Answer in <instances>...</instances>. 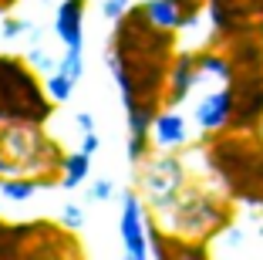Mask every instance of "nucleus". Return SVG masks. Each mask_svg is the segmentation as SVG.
<instances>
[{"label": "nucleus", "instance_id": "20e7f679", "mask_svg": "<svg viewBox=\"0 0 263 260\" xmlns=\"http://www.w3.org/2000/svg\"><path fill=\"white\" fill-rule=\"evenodd\" d=\"M233 108H236V95L230 84H209L193 105V122L202 135H213V132H223L230 125Z\"/></svg>", "mask_w": 263, "mask_h": 260}, {"label": "nucleus", "instance_id": "0eeeda50", "mask_svg": "<svg viewBox=\"0 0 263 260\" xmlns=\"http://www.w3.org/2000/svg\"><path fill=\"white\" fill-rule=\"evenodd\" d=\"M199 71H196V58L193 54H179L176 64L169 68V88H165V101L169 105H182L189 95L196 92Z\"/></svg>", "mask_w": 263, "mask_h": 260}, {"label": "nucleus", "instance_id": "ddd939ff", "mask_svg": "<svg viewBox=\"0 0 263 260\" xmlns=\"http://www.w3.org/2000/svg\"><path fill=\"white\" fill-rule=\"evenodd\" d=\"M27 64H31L34 71H41V75H51V71H58V61L44 51V44H41V41L27 47Z\"/></svg>", "mask_w": 263, "mask_h": 260}, {"label": "nucleus", "instance_id": "423d86ee", "mask_svg": "<svg viewBox=\"0 0 263 260\" xmlns=\"http://www.w3.org/2000/svg\"><path fill=\"white\" fill-rule=\"evenodd\" d=\"M54 34L64 47H85V0H61L54 7Z\"/></svg>", "mask_w": 263, "mask_h": 260}, {"label": "nucleus", "instance_id": "4468645a", "mask_svg": "<svg viewBox=\"0 0 263 260\" xmlns=\"http://www.w3.org/2000/svg\"><path fill=\"white\" fill-rule=\"evenodd\" d=\"M0 34H4V41H17L21 34H34V21H24V17H4V21H0Z\"/></svg>", "mask_w": 263, "mask_h": 260}, {"label": "nucleus", "instance_id": "f8f14e48", "mask_svg": "<svg viewBox=\"0 0 263 260\" xmlns=\"http://www.w3.org/2000/svg\"><path fill=\"white\" fill-rule=\"evenodd\" d=\"M58 71H64L68 78L81 81L85 78V47H64V54L58 58Z\"/></svg>", "mask_w": 263, "mask_h": 260}, {"label": "nucleus", "instance_id": "9d476101", "mask_svg": "<svg viewBox=\"0 0 263 260\" xmlns=\"http://www.w3.org/2000/svg\"><path fill=\"white\" fill-rule=\"evenodd\" d=\"M44 186H51L47 176H7L0 183V196L10 199V203H24V199L37 196Z\"/></svg>", "mask_w": 263, "mask_h": 260}, {"label": "nucleus", "instance_id": "39448f33", "mask_svg": "<svg viewBox=\"0 0 263 260\" xmlns=\"http://www.w3.org/2000/svg\"><path fill=\"white\" fill-rule=\"evenodd\" d=\"M189 138H193V125H189L186 112H179L176 105L155 112L152 129H148L152 152H176V149H186Z\"/></svg>", "mask_w": 263, "mask_h": 260}, {"label": "nucleus", "instance_id": "1a4fd4ad", "mask_svg": "<svg viewBox=\"0 0 263 260\" xmlns=\"http://www.w3.org/2000/svg\"><path fill=\"white\" fill-rule=\"evenodd\" d=\"M91 159L95 155L91 152H85V149H74V152H68L64 155V162H61V189H78V186H85L88 179H91Z\"/></svg>", "mask_w": 263, "mask_h": 260}, {"label": "nucleus", "instance_id": "7ed1b4c3", "mask_svg": "<svg viewBox=\"0 0 263 260\" xmlns=\"http://www.w3.org/2000/svg\"><path fill=\"white\" fill-rule=\"evenodd\" d=\"M148 203L139 189H128L122 196V213H118V237L128 260H148L152 257V220H148Z\"/></svg>", "mask_w": 263, "mask_h": 260}, {"label": "nucleus", "instance_id": "dca6fc26", "mask_svg": "<svg viewBox=\"0 0 263 260\" xmlns=\"http://www.w3.org/2000/svg\"><path fill=\"white\" fill-rule=\"evenodd\" d=\"M61 227L71 230V233L81 230L85 227V206H81V203H64L61 206Z\"/></svg>", "mask_w": 263, "mask_h": 260}, {"label": "nucleus", "instance_id": "2eb2a0df", "mask_svg": "<svg viewBox=\"0 0 263 260\" xmlns=\"http://www.w3.org/2000/svg\"><path fill=\"white\" fill-rule=\"evenodd\" d=\"M115 179L101 176V179H91V186H88V203H108V199H115Z\"/></svg>", "mask_w": 263, "mask_h": 260}, {"label": "nucleus", "instance_id": "f3484780", "mask_svg": "<svg viewBox=\"0 0 263 260\" xmlns=\"http://www.w3.org/2000/svg\"><path fill=\"white\" fill-rule=\"evenodd\" d=\"M128 7H132V0H101V17L118 24V21L128 17Z\"/></svg>", "mask_w": 263, "mask_h": 260}, {"label": "nucleus", "instance_id": "f257e3e1", "mask_svg": "<svg viewBox=\"0 0 263 260\" xmlns=\"http://www.w3.org/2000/svg\"><path fill=\"white\" fill-rule=\"evenodd\" d=\"M226 216H230V210L219 199H213L199 186H186L169 210L155 213V220H159L162 230H169L172 237L196 240V237H213L226 223Z\"/></svg>", "mask_w": 263, "mask_h": 260}, {"label": "nucleus", "instance_id": "aec40b11", "mask_svg": "<svg viewBox=\"0 0 263 260\" xmlns=\"http://www.w3.org/2000/svg\"><path fill=\"white\" fill-rule=\"evenodd\" d=\"M0 183H4V176H0Z\"/></svg>", "mask_w": 263, "mask_h": 260}, {"label": "nucleus", "instance_id": "6ab92c4d", "mask_svg": "<svg viewBox=\"0 0 263 260\" xmlns=\"http://www.w3.org/2000/svg\"><path fill=\"white\" fill-rule=\"evenodd\" d=\"M98 146H101V138H98V132H85V135H81V146L78 149H85V152H98Z\"/></svg>", "mask_w": 263, "mask_h": 260}, {"label": "nucleus", "instance_id": "a211bd4d", "mask_svg": "<svg viewBox=\"0 0 263 260\" xmlns=\"http://www.w3.org/2000/svg\"><path fill=\"white\" fill-rule=\"evenodd\" d=\"M74 125H78V132L85 135V132H95V115L91 112H78L74 115Z\"/></svg>", "mask_w": 263, "mask_h": 260}, {"label": "nucleus", "instance_id": "9b49d317", "mask_svg": "<svg viewBox=\"0 0 263 260\" xmlns=\"http://www.w3.org/2000/svg\"><path fill=\"white\" fill-rule=\"evenodd\" d=\"M74 78H68L64 71H51L47 75V81H44V92H47V98L54 101V105H64V101H71V95H74Z\"/></svg>", "mask_w": 263, "mask_h": 260}, {"label": "nucleus", "instance_id": "f03ea898", "mask_svg": "<svg viewBox=\"0 0 263 260\" xmlns=\"http://www.w3.org/2000/svg\"><path fill=\"white\" fill-rule=\"evenodd\" d=\"M139 169V189H142V199L148 203V210L162 213L169 210L172 203L179 199V193L189 186V172H186V162L179 159L176 152H155V155H145Z\"/></svg>", "mask_w": 263, "mask_h": 260}, {"label": "nucleus", "instance_id": "6e6552de", "mask_svg": "<svg viewBox=\"0 0 263 260\" xmlns=\"http://www.w3.org/2000/svg\"><path fill=\"white\" fill-rule=\"evenodd\" d=\"M142 17H145L148 27L162 34H172L182 27V7H179V0H145V7H142Z\"/></svg>", "mask_w": 263, "mask_h": 260}]
</instances>
